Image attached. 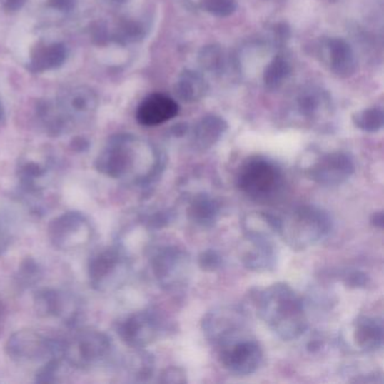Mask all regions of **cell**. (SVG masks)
<instances>
[{
    "mask_svg": "<svg viewBox=\"0 0 384 384\" xmlns=\"http://www.w3.org/2000/svg\"><path fill=\"white\" fill-rule=\"evenodd\" d=\"M345 282L353 288H364L368 284V276L364 273L354 271L347 275Z\"/></svg>",
    "mask_w": 384,
    "mask_h": 384,
    "instance_id": "d6a6232c",
    "label": "cell"
},
{
    "mask_svg": "<svg viewBox=\"0 0 384 384\" xmlns=\"http://www.w3.org/2000/svg\"><path fill=\"white\" fill-rule=\"evenodd\" d=\"M334 222L319 206H299L278 216V237L293 251H305L330 235Z\"/></svg>",
    "mask_w": 384,
    "mask_h": 384,
    "instance_id": "3957f363",
    "label": "cell"
},
{
    "mask_svg": "<svg viewBox=\"0 0 384 384\" xmlns=\"http://www.w3.org/2000/svg\"><path fill=\"white\" fill-rule=\"evenodd\" d=\"M187 132V124H177L173 126V134L176 136H184Z\"/></svg>",
    "mask_w": 384,
    "mask_h": 384,
    "instance_id": "e575fe53",
    "label": "cell"
},
{
    "mask_svg": "<svg viewBox=\"0 0 384 384\" xmlns=\"http://www.w3.org/2000/svg\"><path fill=\"white\" fill-rule=\"evenodd\" d=\"M292 67L290 62L282 56H275L274 59L267 64L263 75L265 89L268 91H278L284 81L290 77Z\"/></svg>",
    "mask_w": 384,
    "mask_h": 384,
    "instance_id": "d4e9b609",
    "label": "cell"
},
{
    "mask_svg": "<svg viewBox=\"0 0 384 384\" xmlns=\"http://www.w3.org/2000/svg\"><path fill=\"white\" fill-rule=\"evenodd\" d=\"M345 342L350 350L358 353H373L383 345V323L375 317H358L347 330Z\"/></svg>",
    "mask_w": 384,
    "mask_h": 384,
    "instance_id": "9a60e30c",
    "label": "cell"
},
{
    "mask_svg": "<svg viewBox=\"0 0 384 384\" xmlns=\"http://www.w3.org/2000/svg\"><path fill=\"white\" fill-rule=\"evenodd\" d=\"M243 266L256 273L272 272L278 265V253L274 238L245 236V245L241 251Z\"/></svg>",
    "mask_w": 384,
    "mask_h": 384,
    "instance_id": "2e32d148",
    "label": "cell"
},
{
    "mask_svg": "<svg viewBox=\"0 0 384 384\" xmlns=\"http://www.w3.org/2000/svg\"><path fill=\"white\" fill-rule=\"evenodd\" d=\"M236 184L249 200L270 203L283 192L286 178L274 161L264 157H251L238 169Z\"/></svg>",
    "mask_w": 384,
    "mask_h": 384,
    "instance_id": "277c9868",
    "label": "cell"
},
{
    "mask_svg": "<svg viewBox=\"0 0 384 384\" xmlns=\"http://www.w3.org/2000/svg\"><path fill=\"white\" fill-rule=\"evenodd\" d=\"M228 130V123L218 115H206L201 118L192 131V144L194 149L206 151L218 143Z\"/></svg>",
    "mask_w": 384,
    "mask_h": 384,
    "instance_id": "ffe728a7",
    "label": "cell"
},
{
    "mask_svg": "<svg viewBox=\"0 0 384 384\" xmlns=\"http://www.w3.org/2000/svg\"><path fill=\"white\" fill-rule=\"evenodd\" d=\"M328 95L320 89H305L298 97V108L304 118H319L328 108Z\"/></svg>",
    "mask_w": 384,
    "mask_h": 384,
    "instance_id": "cb8c5ba5",
    "label": "cell"
},
{
    "mask_svg": "<svg viewBox=\"0 0 384 384\" xmlns=\"http://www.w3.org/2000/svg\"><path fill=\"white\" fill-rule=\"evenodd\" d=\"M112 348V340L103 331L83 329L62 343V358L72 368H91L110 358Z\"/></svg>",
    "mask_w": 384,
    "mask_h": 384,
    "instance_id": "8992f818",
    "label": "cell"
},
{
    "mask_svg": "<svg viewBox=\"0 0 384 384\" xmlns=\"http://www.w3.org/2000/svg\"><path fill=\"white\" fill-rule=\"evenodd\" d=\"M198 60L203 69L216 75L222 74V71H224L227 67L226 54L223 50L218 46H208L203 48Z\"/></svg>",
    "mask_w": 384,
    "mask_h": 384,
    "instance_id": "4316f807",
    "label": "cell"
},
{
    "mask_svg": "<svg viewBox=\"0 0 384 384\" xmlns=\"http://www.w3.org/2000/svg\"><path fill=\"white\" fill-rule=\"evenodd\" d=\"M223 259L219 251L214 249H206L202 251L198 256V266L206 272H216L221 268Z\"/></svg>",
    "mask_w": 384,
    "mask_h": 384,
    "instance_id": "f546056e",
    "label": "cell"
},
{
    "mask_svg": "<svg viewBox=\"0 0 384 384\" xmlns=\"http://www.w3.org/2000/svg\"><path fill=\"white\" fill-rule=\"evenodd\" d=\"M4 235L3 231H1V228H0V251L4 248Z\"/></svg>",
    "mask_w": 384,
    "mask_h": 384,
    "instance_id": "d590c367",
    "label": "cell"
},
{
    "mask_svg": "<svg viewBox=\"0 0 384 384\" xmlns=\"http://www.w3.org/2000/svg\"><path fill=\"white\" fill-rule=\"evenodd\" d=\"M304 173L311 181L323 186H338L352 177L355 163L342 151L321 153L303 166Z\"/></svg>",
    "mask_w": 384,
    "mask_h": 384,
    "instance_id": "4fadbf2b",
    "label": "cell"
},
{
    "mask_svg": "<svg viewBox=\"0 0 384 384\" xmlns=\"http://www.w3.org/2000/svg\"><path fill=\"white\" fill-rule=\"evenodd\" d=\"M171 220V213L169 211H156L144 218V224H147V227L151 229H161L166 227Z\"/></svg>",
    "mask_w": 384,
    "mask_h": 384,
    "instance_id": "1f68e13d",
    "label": "cell"
},
{
    "mask_svg": "<svg viewBox=\"0 0 384 384\" xmlns=\"http://www.w3.org/2000/svg\"><path fill=\"white\" fill-rule=\"evenodd\" d=\"M257 315L283 340L300 338L308 328L303 301L292 286L275 283L251 293Z\"/></svg>",
    "mask_w": 384,
    "mask_h": 384,
    "instance_id": "7a4b0ae2",
    "label": "cell"
},
{
    "mask_svg": "<svg viewBox=\"0 0 384 384\" xmlns=\"http://www.w3.org/2000/svg\"><path fill=\"white\" fill-rule=\"evenodd\" d=\"M167 330L163 318L151 310H143L123 318L116 325V333L126 346L144 348L161 338Z\"/></svg>",
    "mask_w": 384,
    "mask_h": 384,
    "instance_id": "7c38bea8",
    "label": "cell"
},
{
    "mask_svg": "<svg viewBox=\"0 0 384 384\" xmlns=\"http://www.w3.org/2000/svg\"><path fill=\"white\" fill-rule=\"evenodd\" d=\"M208 91V85L206 78L194 70H184L175 84L176 96L188 104L201 101L203 97H206Z\"/></svg>",
    "mask_w": 384,
    "mask_h": 384,
    "instance_id": "7402d4cb",
    "label": "cell"
},
{
    "mask_svg": "<svg viewBox=\"0 0 384 384\" xmlns=\"http://www.w3.org/2000/svg\"><path fill=\"white\" fill-rule=\"evenodd\" d=\"M123 360V368L136 382H147L155 373V358L143 348H132Z\"/></svg>",
    "mask_w": 384,
    "mask_h": 384,
    "instance_id": "603a6c76",
    "label": "cell"
},
{
    "mask_svg": "<svg viewBox=\"0 0 384 384\" xmlns=\"http://www.w3.org/2000/svg\"><path fill=\"white\" fill-rule=\"evenodd\" d=\"M5 352L19 365H44L52 358H62V342L33 329H21L9 336Z\"/></svg>",
    "mask_w": 384,
    "mask_h": 384,
    "instance_id": "5b68a950",
    "label": "cell"
},
{
    "mask_svg": "<svg viewBox=\"0 0 384 384\" xmlns=\"http://www.w3.org/2000/svg\"><path fill=\"white\" fill-rule=\"evenodd\" d=\"M94 230L89 220L81 212H64L51 220L48 237L59 251H72L84 248L93 239Z\"/></svg>",
    "mask_w": 384,
    "mask_h": 384,
    "instance_id": "30bf717a",
    "label": "cell"
},
{
    "mask_svg": "<svg viewBox=\"0 0 384 384\" xmlns=\"http://www.w3.org/2000/svg\"><path fill=\"white\" fill-rule=\"evenodd\" d=\"M383 212H374L371 216V223L373 224L374 227L380 228L381 229L383 227Z\"/></svg>",
    "mask_w": 384,
    "mask_h": 384,
    "instance_id": "836d02e7",
    "label": "cell"
},
{
    "mask_svg": "<svg viewBox=\"0 0 384 384\" xmlns=\"http://www.w3.org/2000/svg\"><path fill=\"white\" fill-rule=\"evenodd\" d=\"M152 274L158 286L167 292H177L188 284L192 261L184 249L177 246H163L152 253Z\"/></svg>",
    "mask_w": 384,
    "mask_h": 384,
    "instance_id": "52a82bcc",
    "label": "cell"
},
{
    "mask_svg": "<svg viewBox=\"0 0 384 384\" xmlns=\"http://www.w3.org/2000/svg\"><path fill=\"white\" fill-rule=\"evenodd\" d=\"M221 206L220 203L208 193H198L191 198L187 216L195 226L202 229L214 227L220 219Z\"/></svg>",
    "mask_w": 384,
    "mask_h": 384,
    "instance_id": "d6986e66",
    "label": "cell"
},
{
    "mask_svg": "<svg viewBox=\"0 0 384 384\" xmlns=\"http://www.w3.org/2000/svg\"><path fill=\"white\" fill-rule=\"evenodd\" d=\"M42 278V271L32 258L25 259L19 267V280L23 286H32Z\"/></svg>",
    "mask_w": 384,
    "mask_h": 384,
    "instance_id": "f1b7e54d",
    "label": "cell"
},
{
    "mask_svg": "<svg viewBox=\"0 0 384 384\" xmlns=\"http://www.w3.org/2000/svg\"><path fill=\"white\" fill-rule=\"evenodd\" d=\"M166 166V157L151 142L131 134L113 136L95 161L104 176L133 186L156 182Z\"/></svg>",
    "mask_w": 384,
    "mask_h": 384,
    "instance_id": "6da1fadb",
    "label": "cell"
},
{
    "mask_svg": "<svg viewBox=\"0 0 384 384\" xmlns=\"http://www.w3.org/2000/svg\"><path fill=\"white\" fill-rule=\"evenodd\" d=\"M49 173H50L46 163L32 159L21 161L17 168L19 186L25 194H30L32 196L42 194Z\"/></svg>",
    "mask_w": 384,
    "mask_h": 384,
    "instance_id": "44dd1931",
    "label": "cell"
},
{
    "mask_svg": "<svg viewBox=\"0 0 384 384\" xmlns=\"http://www.w3.org/2000/svg\"><path fill=\"white\" fill-rule=\"evenodd\" d=\"M202 330L206 340L216 350L251 333L248 315L238 305L216 307L203 317Z\"/></svg>",
    "mask_w": 384,
    "mask_h": 384,
    "instance_id": "9c48e42d",
    "label": "cell"
},
{
    "mask_svg": "<svg viewBox=\"0 0 384 384\" xmlns=\"http://www.w3.org/2000/svg\"><path fill=\"white\" fill-rule=\"evenodd\" d=\"M198 5L203 11L220 19L231 16L237 9L236 0H198Z\"/></svg>",
    "mask_w": 384,
    "mask_h": 384,
    "instance_id": "83f0119b",
    "label": "cell"
},
{
    "mask_svg": "<svg viewBox=\"0 0 384 384\" xmlns=\"http://www.w3.org/2000/svg\"><path fill=\"white\" fill-rule=\"evenodd\" d=\"M320 51L323 64L338 77H350L358 69L354 50L344 39L331 38L323 41Z\"/></svg>",
    "mask_w": 384,
    "mask_h": 384,
    "instance_id": "e0dca14e",
    "label": "cell"
},
{
    "mask_svg": "<svg viewBox=\"0 0 384 384\" xmlns=\"http://www.w3.org/2000/svg\"><path fill=\"white\" fill-rule=\"evenodd\" d=\"M159 382L166 384H185L187 383V374L182 368L171 366L163 370Z\"/></svg>",
    "mask_w": 384,
    "mask_h": 384,
    "instance_id": "4dcf8cb0",
    "label": "cell"
},
{
    "mask_svg": "<svg viewBox=\"0 0 384 384\" xmlns=\"http://www.w3.org/2000/svg\"><path fill=\"white\" fill-rule=\"evenodd\" d=\"M353 123L356 128L368 133H375L383 128V111L380 107H370L353 115Z\"/></svg>",
    "mask_w": 384,
    "mask_h": 384,
    "instance_id": "484cf974",
    "label": "cell"
},
{
    "mask_svg": "<svg viewBox=\"0 0 384 384\" xmlns=\"http://www.w3.org/2000/svg\"><path fill=\"white\" fill-rule=\"evenodd\" d=\"M220 364L235 375L255 373L264 360V350L251 333L216 348Z\"/></svg>",
    "mask_w": 384,
    "mask_h": 384,
    "instance_id": "8fae6325",
    "label": "cell"
},
{
    "mask_svg": "<svg viewBox=\"0 0 384 384\" xmlns=\"http://www.w3.org/2000/svg\"><path fill=\"white\" fill-rule=\"evenodd\" d=\"M128 272V255L118 246L101 249L89 259V284L95 291H114L124 283Z\"/></svg>",
    "mask_w": 384,
    "mask_h": 384,
    "instance_id": "ba28073f",
    "label": "cell"
},
{
    "mask_svg": "<svg viewBox=\"0 0 384 384\" xmlns=\"http://www.w3.org/2000/svg\"><path fill=\"white\" fill-rule=\"evenodd\" d=\"M3 118V110H1V106H0V121Z\"/></svg>",
    "mask_w": 384,
    "mask_h": 384,
    "instance_id": "8d00e7d4",
    "label": "cell"
},
{
    "mask_svg": "<svg viewBox=\"0 0 384 384\" xmlns=\"http://www.w3.org/2000/svg\"><path fill=\"white\" fill-rule=\"evenodd\" d=\"M179 106L176 101L163 94H152L140 104L136 120L144 126H157L176 118Z\"/></svg>",
    "mask_w": 384,
    "mask_h": 384,
    "instance_id": "ac0fdd59",
    "label": "cell"
},
{
    "mask_svg": "<svg viewBox=\"0 0 384 384\" xmlns=\"http://www.w3.org/2000/svg\"><path fill=\"white\" fill-rule=\"evenodd\" d=\"M34 309L40 317L59 319L68 325L77 323L81 302L75 295L56 288H42L34 295Z\"/></svg>",
    "mask_w": 384,
    "mask_h": 384,
    "instance_id": "5bb4252c",
    "label": "cell"
}]
</instances>
